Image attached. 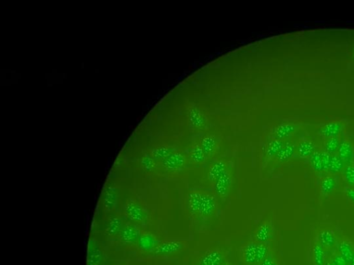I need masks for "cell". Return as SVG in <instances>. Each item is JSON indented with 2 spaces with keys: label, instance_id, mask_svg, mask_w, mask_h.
Listing matches in <instances>:
<instances>
[{
  "label": "cell",
  "instance_id": "1",
  "mask_svg": "<svg viewBox=\"0 0 354 265\" xmlns=\"http://www.w3.org/2000/svg\"><path fill=\"white\" fill-rule=\"evenodd\" d=\"M187 207L192 216L207 219L211 218L217 211V200L215 195L208 191L193 190L187 196Z\"/></svg>",
  "mask_w": 354,
  "mask_h": 265
},
{
  "label": "cell",
  "instance_id": "2",
  "mask_svg": "<svg viewBox=\"0 0 354 265\" xmlns=\"http://www.w3.org/2000/svg\"><path fill=\"white\" fill-rule=\"evenodd\" d=\"M268 255V244L260 243L252 240L242 247L240 261L244 265H260Z\"/></svg>",
  "mask_w": 354,
  "mask_h": 265
},
{
  "label": "cell",
  "instance_id": "3",
  "mask_svg": "<svg viewBox=\"0 0 354 265\" xmlns=\"http://www.w3.org/2000/svg\"><path fill=\"white\" fill-rule=\"evenodd\" d=\"M119 200V188L113 182H108L102 190L100 203L105 212L111 213L116 208Z\"/></svg>",
  "mask_w": 354,
  "mask_h": 265
},
{
  "label": "cell",
  "instance_id": "4",
  "mask_svg": "<svg viewBox=\"0 0 354 265\" xmlns=\"http://www.w3.org/2000/svg\"><path fill=\"white\" fill-rule=\"evenodd\" d=\"M186 249V243L182 240H167L162 241L151 251L150 254L154 256H169L178 254Z\"/></svg>",
  "mask_w": 354,
  "mask_h": 265
},
{
  "label": "cell",
  "instance_id": "5",
  "mask_svg": "<svg viewBox=\"0 0 354 265\" xmlns=\"http://www.w3.org/2000/svg\"><path fill=\"white\" fill-rule=\"evenodd\" d=\"M125 212L127 218L132 223L141 225L147 221V211L135 199H128L125 205Z\"/></svg>",
  "mask_w": 354,
  "mask_h": 265
},
{
  "label": "cell",
  "instance_id": "6",
  "mask_svg": "<svg viewBox=\"0 0 354 265\" xmlns=\"http://www.w3.org/2000/svg\"><path fill=\"white\" fill-rule=\"evenodd\" d=\"M107 256L100 242L96 238H90L87 250L86 265H104Z\"/></svg>",
  "mask_w": 354,
  "mask_h": 265
},
{
  "label": "cell",
  "instance_id": "7",
  "mask_svg": "<svg viewBox=\"0 0 354 265\" xmlns=\"http://www.w3.org/2000/svg\"><path fill=\"white\" fill-rule=\"evenodd\" d=\"M162 166L167 172H177L186 165V158L180 152H173L161 162Z\"/></svg>",
  "mask_w": 354,
  "mask_h": 265
},
{
  "label": "cell",
  "instance_id": "8",
  "mask_svg": "<svg viewBox=\"0 0 354 265\" xmlns=\"http://www.w3.org/2000/svg\"><path fill=\"white\" fill-rule=\"evenodd\" d=\"M232 178L230 171H227L219 177L213 183L214 191L216 195L219 197H225L228 195L231 186H232Z\"/></svg>",
  "mask_w": 354,
  "mask_h": 265
},
{
  "label": "cell",
  "instance_id": "9",
  "mask_svg": "<svg viewBox=\"0 0 354 265\" xmlns=\"http://www.w3.org/2000/svg\"><path fill=\"white\" fill-rule=\"evenodd\" d=\"M272 227L268 221H262L258 226L253 234V240L260 243L268 244L271 240Z\"/></svg>",
  "mask_w": 354,
  "mask_h": 265
},
{
  "label": "cell",
  "instance_id": "10",
  "mask_svg": "<svg viewBox=\"0 0 354 265\" xmlns=\"http://www.w3.org/2000/svg\"><path fill=\"white\" fill-rule=\"evenodd\" d=\"M138 231L133 225H125L124 229L121 231L119 238L121 240V244L127 247H132L135 245L138 241Z\"/></svg>",
  "mask_w": 354,
  "mask_h": 265
},
{
  "label": "cell",
  "instance_id": "11",
  "mask_svg": "<svg viewBox=\"0 0 354 265\" xmlns=\"http://www.w3.org/2000/svg\"><path fill=\"white\" fill-rule=\"evenodd\" d=\"M126 224L120 216H111L105 225L106 232L111 237H119Z\"/></svg>",
  "mask_w": 354,
  "mask_h": 265
},
{
  "label": "cell",
  "instance_id": "12",
  "mask_svg": "<svg viewBox=\"0 0 354 265\" xmlns=\"http://www.w3.org/2000/svg\"><path fill=\"white\" fill-rule=\"evenodd\" d=\"M342 128H343V125L340 122L331 121L322 126L320 130V134L327 139L338 137L339 134L342 131Z\"/></svg>",
  "mask_w": 354,
  "mask_h": 265
},
{
  "label": "cell",
  "instance_id": "13",
  "mask_svg": "<svg viewBox=\"0 0 354 265\" xmlns=\"http://www.w3.org/2000/svg\"><path fill=\"white\" fill-rule=\"evenodd\" d=\"M224 260L222 252L219 250H212L203 255L198 263L201 265H219Z\"/></svg>",
  "mask_w": 354,
  "mask_h": 265
},
{
  "label": "cell",
  "instance_id": "14",
  "mask_svg": "<svg viewBox=\"0 0 354 265\" xmlns=\"http://www.w3.org/2000/svg\"><path fill=\"white\" fill-rule=\"evenodd\" d=\"M228 170V169H227L226 164H225V162L221 161V160H218V161L214 162V163L210 166L209 169H208V180H209L210 182L213 184L219 177H221L223 173L226 172Z\"/></svg>",
  "mask_w": 354,
  "mask_h": 265
},
{
  "label": "cell",
  "instance_id": "15",
  "mask_svg": "<svg viewBox=\"0 0 354 265\" xmlns=\"http://www.w3.org/2000/svg\"><path fill=\"white\" fill-rule=\"evenodd\" d=\"M338 156L344 164H349L351 162L353 156V147L351 144L347 141L340 142L338 147Z\"/></svg>",
  "mask_w": 354,
  "mask_h": 265
},
{
  "label": "cell",
  "instance_id": "16",
  "mask_svg": "<svg viewBox=\"0 0 354 265\" xmlns=\"http://www.w3.org/2000/svg\"><path fill=\"white\" fill-rule=\"evenodd\" d=\"M284 143L281 140L276 139L268 144L266 150L265 160H271L276 157L284 146Z\"/></svg>",
  "mask_w": 354,
  "mask_h": 265
},
{
  "label": "cell",
  "instance_id": "17",
  "mask_svg": "<svg viewBox=\"0 0 354 265\" xmlns=\"http://www.w3.org/2000/svg\"><path fill=\"white\" fill-rule=\"evenodd\" d=\"M296 147L293 144L291 143H284L282 149L279 151V154L275 157L277 158V161L279 162H284L287 161L292 156L295 152Z\"/></svg>",
  "mask_w": 354,
  "mask_h": 265
},
{
  "label": "cell",
  "instance_id": "18",
  "mask_svg": "<svg viewBox=\"0 0 354 265\" xmlns=\"http://www.w3.org/2000/svg\"><path fill=\"white\" fill-rule=\"evenodd\" d=\"M296 129V126L292 124H282L277 126L275 131L276 139L282 141L285 138L289 137Z\"/></svg>",
  "mask_w": 354,
  "mask_h": 265
},
{
  "label": "cell",
  "instance_id": "19",
  "mask_svg": "<svg viewBox=\"0 0 354 265\" xmlns=\"http://www.w3.org/2000/svg\"><path fill=\"white\" fill-rule=\"evenodd\" d=\"M316 147L314 144L310 141H305L301 142L300 143L299 146L298 147V153L300 156L303 158H307V157L312 156L313 154L316 151Z\"/></svg>",
  "mask_w": 354,
  "mask_h": 265
},
{
  "label": "cell",
  "instance_id": "20",
  "mask_svg": "<svg viewBox=\"0 0 354 265\" xmlns=\"http://www.w3.org/2000/svg\"><path fill=\"white\" fill-rule=\"evenodd\" d=\"M216 146H217V140L214 136H206L201 141V147H202L206 156H210L213 152Z\"/></svg>",
  "mask_w": 354,
  "mask_h": 265
},
{
  "label": "cell",
  "instance_id": "21",
  "mask_svg": "<svg viewBox=\"0 0 354 265\" xmlns=\"http://www.w3.org/2000/svg\"><path fill=\"white\" fill-rule=\"evenodd\" d=\"M320 244L325 247H333L335 243V236L331 231L325 230L322 231L319 235Z\"/></svg>",
  "mask_w": 354,
  "mask_h": 265
},
{
  "label": "cell",
  "instance_id": "22",
  "mask_svg": "<svg viewBox=\"0 0 354 265\" xmlns=\"http://www.w3.org/2000/svg\"><path fill=\"white\" fill-rule=\"evenodd\" d=\"M191 158L193 162L195 164H201L204 162L206 158V155L201 145H197L194 147L191 151Z\"/></svg>",
  "mask_w": 354,
  "mask_h": 265
},
{
  "label": "cell",
  "instance_id": "23",
  "mask_svg": "<svg viewBox=\"0 0 354 265\" xmlns=\"http://www.w3.org/2000/svg\"><path fill=\"white\" fill-rule=\"evenodd\" d=\"M339 252H340L341 256L343 257L348 262H351L354 253L351 245L348 242H341L339 245Z\"/></svg>",
  "mask_w": 354,
  "mask_h": 265
},
{
  "label": "cell",
  "instance_id": "24",
  "mask_svg": "<svg viewBox=\"0 0 354 265\" xmlns=\"http://www.w3.org/2000/svg\"><path fill=\"white\" fill-rule=\"evenodd\" d=\"M311 165L315 171L320 172L324 171L323 159L322 154L320 151H315L311 158Z\"/></svg>",
  "mask_w": 354,
  "mask_h": 265
},
{
  "label": "cell",
  "instance_id": "25",
  "mask_svg": "<svg viewBox=\"0 0 354 265\" xmlns=\"http://www.w3.org/2000/svg\"><path fill=\"white\" fill-rule=\"evenodd\" d=\"M340 144V141L339 140L338 136V137L327 139L325 146L326 152L330 155H334L335 153L338 151Z\"/></svg>",
  "mask_w": 354,
  "mask_h": 265
},
{
  "label": "cell",
  "instance_id": "26",
  "mask_svg": "<svg viewBox=\"0 0 354 265\" xmlns=\"http://www.w3.org/2000/svg\"><path fill=\"white\" fill-rule=\"evenodd\" d=\"M344 163L340 158L336 155H331L330 165H329V171L331 173H337L340 172L343 168Z\"/></svg>",
  "mask_w": 354,
  "mask_h": 265
},
{
  "label": "cell",
  "instance_id": "27",
  "mask_svg": "<svg viewBox=\"0 0 354 265\" xmlns=\"http://www.w3.org/2000/svg\"><path fill=\"white\" fill-rule=\"evenodd\" d=\"M314 262L316 265H324L325 251L321 244H316L314 248Z\"/></svg>",
  "mask_w": 354,
  "mask_h": 265
},
{
  "label": "cell",
  "instance_id": "28",
  "mask_svg": "<svg viewBox=\"0 0 354 265\" xmlns=\"http://www.w3.org/2000/svg\"><path fill=\"white\" fill-rule=\"evenodd\" d=\"M335 185H336V182H335L334 178H326L321 184L322 191L325 194L331 193L334 189Z\"/></svg>",
  "mask_w": 354,
  "mask_h": 265
},
{
  "label": "cell",
  "instance_id": "29",
  "mask_svg": "<svg viewBox=\"0 0 354 265\" xmlns=\"http://www.w3.org/2000/svg\"><path fill=\"white\" fill-rule=\"evenodd\" d=\"M344 176L346 182L350 185H354V167L353 166H348L344 171Z\"/></svg>",
  "mask_w": 354,
  "mask_h": 265
},
{
  "label": "cell",
  "instance_id": "30",
  "mask_svg": "<svg viewBox=\"0 0 354 265\" xmlns=\"http://www.w3.org/2000/svg\"><path fill=\"white\" fill-rule=\"evenodd\" d=\"M322 159H323L324 171H329L330 165L331 155L328 154L326 151L322 152Z\"/></svg>",
  "mask_w": 354,
  "mask_h": 265
},
{
  "label": "cell",
  "instance_id": "31",
  "mask_svg": "<svg viewBox=\"0 0 354 265\" xmlns=\"http://www.w3.org/2000/svg\"><path fill=\"white\" fill-rule=\"evenodd\" d=\"M333 262L334 263L335 265H348L349 262H347L344 258L343 257L341 256V255H337L334 258H333Z\"/></svg>",
  "mask_w": 354,
  "mask_h": 265
},
{
  "label": "cell",
  "instance_id": "32",
  "mask_svg": "<svg viewBox=\"0 0 354 265\" xmlns=\"http://www.w3.org/2000/svg\"><path fill=\"white\" fill-rule=\"evenodd\" d=\"M260 265H277V262L274 260L273 257L268 255L267 257L261 263Z\"/></svg>",
  "mask_w": 354,
  "mask_h": 265
},
{
  "label": "cell",
  "instance_id": "33",
  "mask_svg": "<svg viewBox=\"0 0 354 265\" xmlns=\"http://www.w3.org/2000/svg\"><path fill=\"white\" fill-rule=\"evenodd\" d=\"M346 195L351 201L354 202V189L353 188H347L346 189Z\"/></svg>",
  "mask_w": 354,
  "mask_h": 265
},
{
  "label": "cell",
  "instance_id": "34",
  "mask_svg": "<svg viewBox=\"0 0 354 265\" xmlns=\"http://www.w3.org/2000/svg\"><path fill=\"white\" fill-rule=\"evenodd\" d=\"M219 265H232V264L230 262V261L228 260H224Z\"/></svg>",
  "mask_w": 354,
  "mask_h": 265
},
{
  "label": "cell",
  "instance_id": "35",
  "mask_svg": "<svg viewBox=\"0 0 354 265\" xmlns=\"http://www.w3.org/2000/svg\"><path fill=\"white\" fill-rule=\"evenodd\" d=\"M351 57L352 60L354 61V44L351 48Z\"/></svg>",
  "mask_w": 354,
  "mask_h": 265
},
{
  "label": "cell",
  "instance_id": "36",
  "mask_svg": "<svg viewBox=\"0 0 354 265\" xmlns=\"http://www.w3.org/2000/svg\"><path fill=\"white\" fill-rule=\"evenodd\" d=\"M349 263L351 265H354V255L353 258H352V260H351V262H350Z\"/></svg>",
  "mask_w": 354,
  "mask_h": 265
},
{
  "label": "cell",
  "instance_id": "37",
  "mask_svg": "<svg viewBox=\"0 0 354 265\" xmlns=\"http://www.w3.org/2000/svg\"><path fill=\"white\" fill-rule=\"evenodd\" d=\"M327 265H335L333 262L328 263Z\"/></svg>",
  "mask_w": 354,
  "mask_h": 265
},
{
  "label": "cell",
  "instance_id": "38",
  "mask_svg": "<svg viewBox=\"0 0 354 265\" xmlns=\"http://www.w3.org/2000/svg\"><path fill=\"white\" fill-rule=\"evenodd\" d=\"M197 265H201V264H199V263H198V264H197Z\"/></svg>",
  "mask_w": 354,
  "mask_h": 265
}]
</instances>
